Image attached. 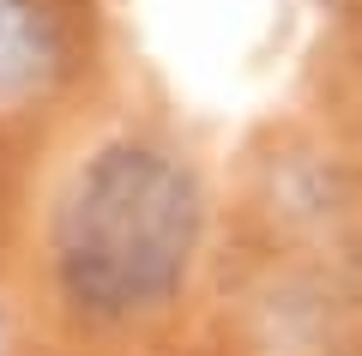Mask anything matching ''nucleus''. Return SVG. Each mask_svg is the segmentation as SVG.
Masks as SVG:
<instances>
[{
  "mask_svg": "<svg viewBox=\"0 0 362 356\" xmlns=\"http://www.w3.org/2000/svg\"><path fill=\"white\" fill-rule=\"evenodd\" d=\"M206 224L199 181L181 157L139 139L90 151L54 212V278L90 320H133L187 284Z\"/></svg>",
  "mask_w": 362,
  "mask_h": 356,
  "instance_id": "f257e3e1",
  "label": "nucleus"
},
{
  "mask_svg": "<svg viewBox=\"0 0 362 356\" xmlns=\"http://www.w3.org/2000/svg\"><path fill=\"white\" fill-rule=\"evenodd\" d=\"M61 73V30L42 0H0V109L42 97Z\"/></svg>",
  "mask_w": 362,
  "mask_h": 356,
  "instance_id": "f03ea898",
  "label": "nucleus"
}]
</instances>
